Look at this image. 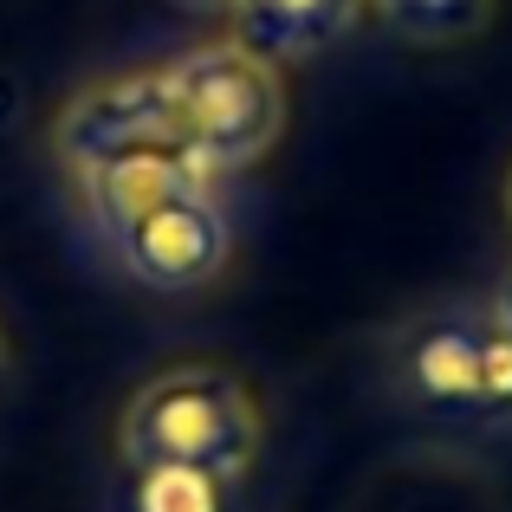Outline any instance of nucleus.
<instances>
[{"label": "nucleus", "instance_id": "nucleus-11", "mask_svg": "<svg viewBox=\"0 0 512 512\" xmlns=\"http://www.w3.org/2000/svg\"><path fill=\"white\" fill-rule=\"evenodd\" d=\"M182 13H234V0H175Z\"/></svg>", "mask_w": 512, "mask_h": 512}, {"label": "nucleus", "instance_id": "nucleus-3", "mask_svg": "<svg viewBox=\"0 0 512 512\" xmlns=\"http://www.w3.org/2000/svg\"><path fill=\"white\" fill-rule=\"evenodd\" d=\"M169 85H175V143L201 175L260 163L286 124L279 72L240 39L182 52L169 65Z\"/></svg>", "mask_w": 512, "mask_h": 512}, {"label": "nucleus", "instance_id": "nucleus-10", "mask_svg": "<svg viewBox=\"0 0 512 512\" xmlns=\"http://www.w3.org/2000/svg\"><path fill=\"white\" fill-rule=\"evenodd\" d=\"M487 312H493V325H500L506 338H512V279H506V286H500V292L487 299Z\"/></svg>", "mask_w": 512, "mask_h": 512}, {"label": "nucleus", "instance_id": "nucleus-6", "mask_svg": "<svg viewBox=\"0 0 512 512\" xmlns=\"http://www.w3.org/2000/svg\"><path fill=\"white\" fill-rule=\"evenodd\" d=\"M363 0H234L240 46L266 65H305L357 26Z\"/></svg>", "mask_w": 512, "mask_h": 512}, {"label": "nucleus", "instance_id": "nucleus-9", "mask_svg": "<svg viewBox=\"0 0 512 512\" xmlns=\"http://www.w3.org/2000/svg\"><path fill=\"white\" fill-rule=\"evenodd\" d=\"M143 480V500L137 512H221V480L208 474H182V467H156V474H137Z\"/></svg>", "mask_w": 512, "mask_h": 512}, {"label": "nucleus", "instance_id": "nucleus-8", "mask_svg": "<svg viewBox=\"0 0 512 512\" xmlns=\"http://www.w3.org/2000/svg\"><path fill=\"white\" fill-rule=\"evenodd\" d=\"M363 7L409 46H461L493 20V0H363Z\"/></svg>", "mask_w": 512, "mask_h": 512}, {"label": "nucleus", "instance_id": "nucleus-1", "mask_svg": "<svg viewBox=\"0 0 512 512\" xmlns=\"http://www.w3.org/2000/svg\"><path fill=\"white\" fill-rule=\"evenodd\" d=\"M260 402L221 363H169L117 415V454L130 474L182 467L221 487L253 474L260 461Z\"/></svg>", "mask_w": 512, "mask_h": 512}, {"label": "nucleus", "instance_id": "nucleus-4", "mask_svg": "<svg viewBox=\"0 0 512 512\" xmlns=\"http://www.w3.org/2000/svg\"><path fill=\"white\" fill-rule=\"evenodd\" d=\"M104 247L124 260V273L150 292H201L221 279L227 253H234V227H227L221 201L195 182L169 188L163 201H150L143 214H130L124 227L104 234Z\"/></svg>", "mask_w": 512, "mask_h": 512}, {"label": "nucleus", "instance_id": "nucleus-13", "mask_svg": "<svg viewBox=\"0 0 512 512\" xmlns=\"http://www.w3.org/2000/svg\"><path fill=\"white\" fill-rule=\"evenodd\" d=\"M0 370H7V344H0Z\"/></svg>", "mask_w": 512, "mask_h": 512}, {"label": "nucleus", "instance_id": "nucleus-12", "mask_svg": "<svg viewBox=\"0 0 512 512\" xmlns=\"http://www.w3.org/2000/svg\"><path fill=\"white\" fill-rule=\"evenodd\" d=\"M506 221H512V175H506Z\"/></svg>", "mask_w": 512, "mask_h": 512}, {"label": "nucleus", "instance_id": "nucleus-2", "mask_svg": "<svg viewBox=\"0 0 512 512\" xmlns=\"http://www.w3.org/2000/svg\"><path fill=\"white\" fill-rule=\"evenodd\" d=\"M389 383L441 422H512V338L487 305H428L389 338Z\"/></svg>", "mask_w": 512, "mask_h": 512}, {"label": "nucleus", "instance_id": "nucleus-5", "mask_svg": "<svg viewBox=\"0 0 512 512\" xmlns=\"http://www.w3.org/2000/svg\"><path fill=\"white\" fill-rule=\"evenodd\" d=\"M156 143H175V85L169 65L156 72H117L98 78L91 91H78L59 111V130H52V150L72 175L111 163V156L130 150H156ZM182 150V143H175Z\"/></svg>", "mask_w": 512, "mask_h": 512}, {"label": "nucleus", "instance_id": "nucleus-7", "mask_svg": "<svg viewBox=\"0 0 512 512\" xmlns=\"http://www.w3.org/2000/svg\"><path fill=\"white\" fill-rule=\"evenodd\" d=\"M195 163H188L175 143H156V150H130V156H111V163L85 169L78 182H85V208H91V227L98 234H111V227H124L130 214H143L150 201H163L169 188L195 182Z\"/></svg>", "mask_w": 512, "mask_h": 512}]
</instances>
